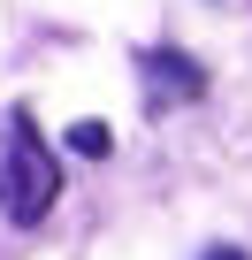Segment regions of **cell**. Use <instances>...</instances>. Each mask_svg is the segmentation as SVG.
<instances>
[{
  "label": "cell",
  "instance_id": "6da1fadb",
  "mask_svg": "<svg viewBox=\"0 0 252 260\" xmlns=\"http://www.w3.org/2000/svg\"><path fill=\"white\" fill-rule=\"evenodd\" d=\"M54 199H61L54 146L39 138V122L16 107L8 115V138H0V214H8V222H39Z\"/></svg>",
  "mask_w": 252,
  "mask_h": 260
},
{
  "label": "cell",
  "instance_id": "7a4b0ae2",
  "mask_svg": "<svg viewBox=\"0 0 252 260\" xmlns=\"http://www.w3.org/2000/svg\"><path fill=\"white\" fill-rule=\"evenodd\" d=\"M146 92H153V107H161V100H199L206 77H199V61H184V54H146Z\"/></svg>",
  "mask_w": 252,
  "mask_h": 260
},
{
  "label": "cell",
  "instance_id": "3957f363",
  "mask_svg": "<svg viewBox=\"0 0 252 260\" xmlns=\"http://www.w3.org/2000/svg\"><path fill=\"white\" fill-rule=\"evenodd\" d=\"M69 146H77V153H107V122H77Z\"/></svg>",
  "mask_w": 252,
  "mask_h": 260
},
{
  "label": "cell",
  "instance_id": "277c9868",
  "mask_svg": "<svg viewBox=\"0 0 252 260\" xmlns=\"http://www.w3.org/2000/svg\"><path fill=\"white\" fill-rule=\"evenodd\" d=\"M206 260H252V252H237V245H214V252H206Z\"/></svg>",
  "mask_w": 252,
  "mask_h": 260
}]
</instances>
